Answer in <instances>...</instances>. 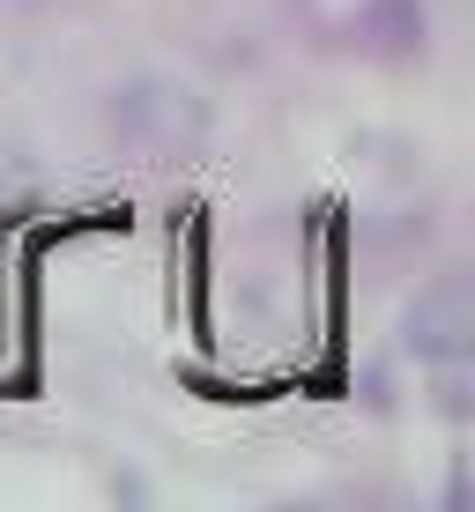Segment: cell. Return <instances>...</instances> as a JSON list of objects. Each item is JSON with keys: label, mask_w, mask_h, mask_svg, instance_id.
I'll return each instance as SVG.
<instances>
[{"label": "cell", "mask_w": 475, "mask_h": 512, "mask_svg": "<svg viewBox=\"0 0 475 512\" xmlns=\"http://www.w3.org/2000/svg\"><path fill=\"white\" fill-rule=\"evenodd\" d=\"M409 349L424 364L446 372V386H461V364H468V290L461 282H438L431 297H416L409 312Z\"/></svg>", "instance_id": "1"}]
</instances>
